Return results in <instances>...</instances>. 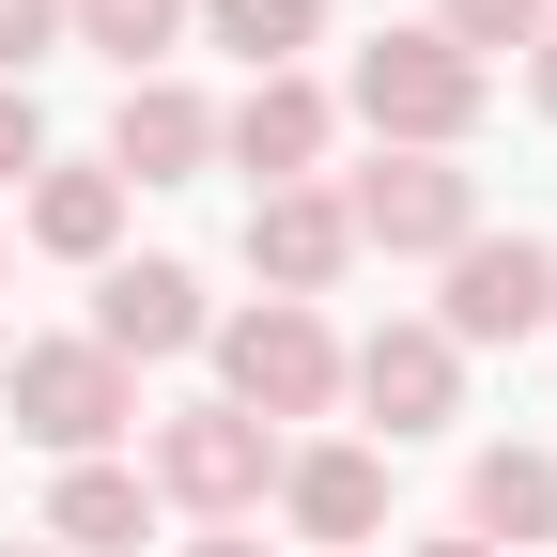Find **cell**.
Wrapping results in <instances>:
<instances>
[{
	"label": "cell",
	"instance_id": "1",
	"mask_svg": "<svg viewBox=\"0 0 557 557\" xmlns=\"http://www.w3.org/2000/svg\"><path fill=\"white\" fill-rule=\"evenodd\" d=\"M480 109H496V78H480L449 32H372L357 47V124L387 139V156H449Z\"/></svg>",
	"mask_w": 557,
	"mask_h": 557
},
{
	"label": "cell",
	"instance_id": "2",
	"mask_svg": "<svg viewBox=\"0 0 557 557\" xmlns=\"http://www.w3.org/2000/svg\"><path fill=\"white\" fill-rule=\"evenodd\" d=\"M218 341V387H233V418H325L341 403V341H325V310H295V295H263V310H233V325H201Z\"/></svg>",
	"mask_w": 557,
	"mask_h": 557
},
{
	"label": "cell",
	"instance_id": "3",
	"mask_svg": "<svg viewBox=\"0 0 557 557\" xmlns=\"http://www.w3.org/2000/svg\"><path fill=\"white\" fill-rule=\"evenodd\" d=\"M156 496H186L201 527H248V511L278 496V434H263V418H233V403L156 418Z\"/></svg>",
	"mask_w": 557,
	"mask_h": 557
},
{
	"label": "cell",
	"instance_id": "4",
	"mask_svg": "<svg viewBox=\"0 0 557 557\" xmlns=\"http://www.w3.org/2000/svg\"><path fill=\"white\" fill-rule=\"evenodd\" d=\"M0 387H16V434H32V449H62V465H94L124 418H139L124 357H94V341H32V357L0 372Z\"/></svg>",
	"mask_w": 557,
	"mask_h": 557
},
{
	"label": "cell",
	"instance_id": "5",
	"mask_svg": "<svg viewBox=\"0 0 557 557\" xmlns=\"http://www.w3.org/2000/svg\"><path fill=\"white\" fill-rule=\"evenodd\" d=\"M341 218H357V248H387V263H449V248L480 233V186H465L449 156H387V171L341 186Z\"/></svg>",
	"mask_w": 557,
	"mask_h": 557
},
{
	"label": "cell",
	"instance_id": "6",
	"mask_svg": "<svg viewBox=\"0 0 557 557\" xmlns=\"http://www.w3.org/2000/svg\"><path fill=\"white\" fill-rule=\"evenodd\" d=\"M527 325H557V248H542V233H465L434 341L465 357V341H527Z\"/></svg>",
	"mask_w": 557,
	"mask_h": 557
},
{
	"label": "cell",
	"instance_id": "7",
	"mask_svg": "<svg viewBox=\"0 0 557 557\" xmlns=\"http://www.w3.org/2000/svg\"><path fill=\"white\" fill-rule=\"evenodd\" d=\"M341 263H357L341 186H263V201H248V278H263V295H295V310H310Z\"/></svg>",
	"mask_w": 557,
	"mask_h": 557
},
{
	"label": "cell",
	"instance_id": "8",
	"mask_svg": "<svg viewBox=\"0 0 557 557\" xmlns=\"http://www.w3.org/2000/svg\"><path fill=\"white\" fill-rule=\"evenodd\" d=\"M341 387H357L387 434H449V418H465V357H449L434 325H372L357 357H341Z\"/></svg>",
	"mask_w": 557,
	"mask_h": 557
},
{
	"label": "cell",
	"instance_id": "9",
	"mask_svg": "<svg viewBox=\"0 0 557 557\" xmlns=\"http://www.w3.org/2000/svg\"><path fill=\"white\" fill-rule=\"evenodd\" d=\"M201 325H218V310H201V278L186 263H109V295H94V357H186V341Z\"/></svg>",
	"mask_w": 557,
	"mask_h": 557
},
{
	"label": "cell",
	"instance_id": "10",
	"mask_svg": "<svg viewBox=\"0 0 557 557\" xmlns=\"http://www.w3.org/2000/svg\"><path fill=\"white\" fill-rule=\"evenodd\" d=\"M201 156H218V109H201L186 78H124V109H109V171H124V186H186Z\"/></svg>",
	"mask_w": 557,
	"mask_h": 557
},
{
	"label": "cell",
	"instance_id": "11",
	"mask_svg": "<svg viewBox=\"0 0 557 557\" xmlns=\"http://www.w3.org/2000/svg\"><path fill=\"white\" fill-rule=\"evenodd\" d=\"M218 156L263 171V186H310V171H325V94H310V78H248V109L218 124Z\"/></svg>",
	"mask_w": 557,
	"mask_h": 557
},
{
	"label": "cell",
	"instance_id": "12",
	"mask_svg": "<svg viewBox=\"0 0 557 557\" xmlns=\"http://www.w3.org/2000/svg\"><path fill=\"white\" fill-rule=\"evenodd\" d=\"M278 511H295L310 542L357 557V542L387 527V465H372V449H295V465H278Z\"/></svg>",
	"mask_w": 557,
	"mask_h": 557
},
{
	"label": "cell",
	"instance_id": "13",
	"mask_svg": "<svg viewBox=\"0 0 557 557\" xmlns=\"http://www.w3.org/2000/svg\"><path fill=\"white\" fill-rule=\"evenodd\" d=\"M465 542H496V557L557 542V465H542V449H480V465H465Z\"/></svg>",
	"mask_w": 557,
	"mask_h": 557
},
{
	"label": "cell",
	"instance_id": "14",
	"mask_svg": "<svg viewBox=\"0 0 557 557\" xmlns=\"http://www.w3.org/2000/svg\"><path fill=\"white\" fill-rule=\"evenodd\" d=\"M139 480L124 465H62V496H47V557H139Z\"/></svg>",
	"mask_w": 557,
	"mask_h": 557
},
{
	"label": "cell",
	"instance_id": "15",
	"mask_svg": "<svg viewBox=\"0 0 557 557\" xmlns=\"http://www.w3.org/2000/svg\"><path fill=\"white\" fill-rule=\"evenodd\" d=\"M109 233H124V171H47L32 186V248L47 263H109Z\"/></svg>",
	"mask_w": 557,
	"mask_h": 557
},
{
	"label": "cell",
	"instance_id": "16",
	"mask_svg": "<svg viewBox=\"0 0 557 557\" xmlns=\"http://www.w3.org/2000/svg\"><path fill=\"white\" fill-rule=\"evenodd\" d=\"M62 32L109 47L124 78H139V62H171V47H186V0H62Z\"/></svg>",
	"mask_w": 557,
	"mask_h": 557
},
{
	"label": "cell",
	"instance_id": "17",
	"mask_svg": "<svg viewBox=\"0 0 557 557\" xmlns=\"http://www.w3.org/2000/svg\"><path fill=\"white\" fill-rule=\"evenodd\" d=\"M218 47H248V78H295V47L325 32V0H201Z\"/></svg>",
	"mask_w": 557,
	"mask_h": 557
},
{
	"label": "cell",
	"instance_id": "18",
	"mask_svg": "<svg viewBox=\"0 0 557 557\" xmlns=\"http://www.w3.org/2000/svg\"><path fill=\"white\" fill-rule=\"evenodd\" d=\"M434 32L496 78V47H542V0H434Z\"/></svg>",
	"mask_w": 557,
	"mask_h": 557
},
{
	"label": "cell",
	"instance_id": "19",
	"mask_svg": "<svg viewBox=\"0 0 557 557\" xmlns=\"http://www.w3.org/2000/svg\"><path fill=\"white\" fill-rule=\"evenodd\" d=\"M47 47H62V0H0V94H32Z\"/></svg>",
	"mask_w": 557,
	"mask_h": 557
},
{
	"label": "cell",
	"instance_id": "20",
	"mask_svg": "<svg viewBox=\"0 0 557 557\" xmlns=\"http://www.w3.org/2000/svg\"><path fill=\"white\" fill-rule=\"evenodd\" d=\"M16 171H47V124H32V94H0V186Z\"/></svg>",
	"mask_w": 557,
	"mask_h": 557
},
{
	"label": "cell",
	"instance_id": "21",
	"mask_svg": "<svg viewBox=\"0 0 557 557\" xmlns=\"http://www.w3.org/2000/svg\"><path fill=\"white\" fill-rule=\"evenodd\" d=\"M186 557H263V542H233V527H218V542H186Z\"/></svg>",
	"mask_w": 557,
	"mask_h": 557
},
{
	"label": "cell",
	"instance_id": "22",
	"mask_svg": "<svg viewBox=\"0 0 557 557\" xmlns=\"http://www.w3.org/2000/svg\"><path fill=\"white\" fill-rule=\"evenodd\" d=\"M542 109H557V16H542Z\"/></svg>",
	"mask_w": 557,
	"mask_h": 557
},
{
	"label": "cell",
	"instance_id": "23",
	"mask_svg": "<svg viewBox=\"0 0 557 557\" xmlns=\"http://www.w3.org/2000/svg\"><path fill=\"white\" fill-rule=\"evenodd\" d=\"M418 557H496V542H418Z\"/></svg>",
	"mask_w": 557,
	"mask_h": 557
},
{
	"label": "cell",
	"instance_id": "24",
	"mask_svg": "<svg viewBox=\"0 0 557 557\" xmlns=\"http://www.w3.org/2000/svg\"><path fill=\"white\" fill-rule=\"evenodd\" d=\"M0 557H47V542H0Z\"/></svg>",
	"mask_w": 557,
	"mask_h": 557
}]
</instances>
